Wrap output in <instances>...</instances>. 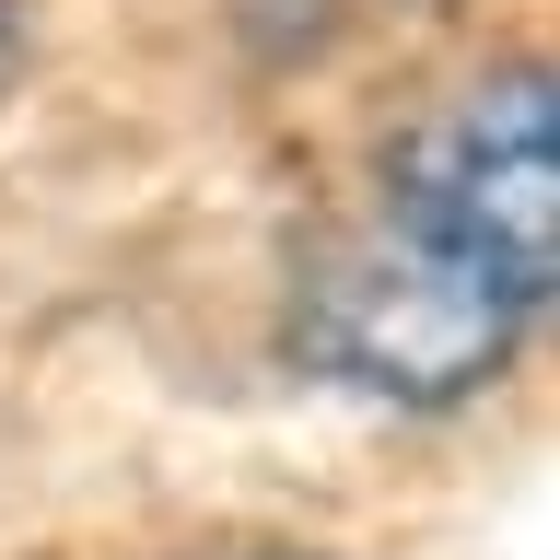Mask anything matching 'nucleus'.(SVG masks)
Here are the masks:
<instances>
[{
	"mask_svg": "<svg viewBox=\"0 0 560 560\" xmlns=\"http://www.w3.org/2000/svg\"><path fill=\"white\" fill-rule=\"evenodd\" d=\"M549 315H525L514 292L467 280L455 257L409 245L397 222H339L327 245H304V269L280 292V362L304 385H339L362 409L397 420H455L525 362Z\"/></svg>",
	"mask_w": 560,
	"mask_h": 560,
	"instance_id": "f257e3e1",
	"label": "nucleus"
},
{
	"mask_svg": "<svg viewBox=\"0 0 560 560\" xmlns=\"http://www.w3.org/2000/svg\"><path fill=\"white\" fill-rule=\"evenodd\" d=\"M374 222L455 257L467 280L549 315L560 292V82L549 59H490L432 94L374 164Z\"/></svg>",
	"mask_w": 560,
	"mask_h": 560,
	"instance_id": "f03ea898",
	"label": "nucleus"
},
{
	"mask_svg": "<svg viewBox=\"0 0 560 560\" xmlns=\"http://www.w3.org/2000/svg\"><path fill=\"white\" fill-rule=\"evenodd\" d=\"M175 560H350V549H315V537H222V549H175Z\"/></svg>",
	"mask_w": 560,
	"mask_h": 560,
	"instance_id": "7ed1b4c3",
	"label": "nucleus"
},
{
	"mask_svg": "<svg viewBox=\"0 0 560 560\" xmlns=\"http://www.w3.org/2000/svg\"><path fill=\"white\" fill-rule=\"evenodd\" d=\"M35 59V12H24V0H0V94H12V70H24Z\"/></svg>",
	"mask_w": 560,
	"mask_h": 560,
	"instance_id": "20e7f679",
	"label": "nucleus"
}]
</instances>
